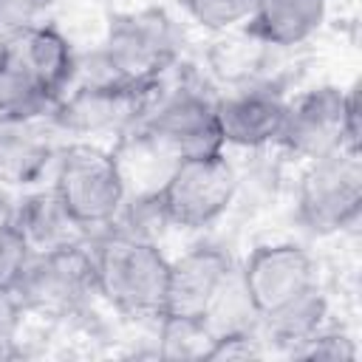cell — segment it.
<instances>
[{"label": "cell", "mask_w": 362, "mask_h": 362, "mask_svg": "<svg viewBox=\"0 0 362 362\" xmlns=\"http://www.w3.org/2000/svg\"><path fill=\"white\" fill-rule=\"evenodd\" d=\"M184 28L161 6H139L110 14L93 62L96 76L133 88H158L181 59ZM85 74V71H82Z\"/></svg>", "instance_id": "obj_1"}, {"label": "cell", "mask_w": 362, "mask_h": 362, "mask_svg": "<svg viewBox=\"0 0 362 362\" xmlns=\"http://www.w3.org/2000/svg\"><path fill=\"white\" fill-rule=\"evenodd\" d=\"M90 255L99 300L133 320L161 317L170 274V255L161 243L105 229L90 238Z\"/></svg>", "instance_id": "obj_2"}, {"label": "cell", "mask_w": 362, "mask_h": 362, "mask_svg": "<svg viewBox=\"0 0 362 362\" xmlns=\"http://www.w3.org/2000/svg\"><path fill=\"white\" fill-rule=\"evenodd\" d=\"M48 184L88 238L110 229L127 198L113 150L96 141H62Z\"/></svg>", "instance_id": "obj_3"}, {"label": "cell", "mask_w": 362, "mask_h": 362, "mask_svg": "<svg viewBox=\"0 0 362 362\" xmlns=\"http://www.w3.org/2000/svg\"><path fill=\"white\" fill-rule=\"evenodd\" d=\"M362 215L359 150L339 147L303 161L294 184V221L311 238H334L356 226Z\"/></svg>", "instance_id": "obj_4"}, {"label": "cell", "mask_w": 362, "mask_h": 362, "mask_svg": "<svg viewBox=\"0 0 362 362\" xmlns=\"http://www.w3.org/2000/svg\"><path fill=\"white\" fill-rule=\"evenodd\" d=\"M294 161H311L339 147L359 150V93L356 85H314L288 96L280 139L274 144Z\"/></svg>", "instance_id": "obj_5"}, {"label": "cell", "mask_w": 362, "mask_h": 362, "mask_svg": "<svg viewBox=\"0 0 362 362\" xmlns=\"http://www.w3.org/2000/svg\"><path fill=\"white\" fill-rule=\"evenodd\" d=\"M153 90L156 88H133L107 76L79 71L74 85L57 99L48 119L65 141L107 144V139L116 141L136 127Z\"/></svg>", "instance_id": "obj_6"}, {"label": "cell", "mask_w": 362, "mask_h": 362, "mask_svg": "<svg viewBox=\"0 0 362 362\" xmlns=\"http://www.w3.org/2000/svg\"><path fill=\"white\" fill-rule=\"evenodd\" d=\"M136 130H141L173 161L223 150L215 93L187 79L175 85L158 82L141 119L136 122Z\"/></svg>", "instance_id": "obj_7"}, {"label": "cell", "mask_w": 362, "mask_h": 362, "mask_svg": "<svg viewBox=\"0 0 362 362\" xmlns=\"http://www.w3.org/2000/svg\"><path fill=\"white\" fill-rule=\"evenodd\" d=\"M25 317L65 320L96 300L90 240L31 252L11 286Z\"/></svg>", "instance_id": "obj_8"}, {"label": "cell", "mask_w": 362, "mask_h": 362, "mask_svg": "<svg viewBox=\"0 0 362 362\" xmlns=\"http://www.w3.org/2000/svg\"><path fill=\"white\" fill-rule=\"evenodd\" d=\"M240 192V173L226 150L181 158L158 187V201L173 229L204 232L218 223Z\"/></svg>", "instance_id": "obj_9"}, {"label": "cell", "mask_w": 362, "mask_h": 362, "mask_svg": "<svg viewBox=\"0 0 362 362\" xmlns=\"http://www.w3.org/2000/svg\"><path fill=\"white\" fill-rule=\"evenodd\" d=\"M240 288L257 314V322L288 303L322 288L317 257L297 240H269L249 249L238 263Z\"/></svg>", "instance_id": "obj_10"}, {"label": "cell", "mask_w": 362, "mask_h": 362, "mask_svg": "<svg viewBox=\"0 0 362 362\" xmlns=\"http://www.w3.org/2000/svg\"><path fill=\"white\" fill-rule=\"evenodd\" d=\"M288 90L269 76H252L215 93L223 150H269L277 144Z\"/></svg>", "instance_id": "obj_11"}, {"label": "cell", "mask_w": 362, "mask_h": 362, "mask_svg": "<svg viewBox=\"0 0 362 362\" xmlns=\"http://www.w3.org/2000/svg\"><path fill=\"white\" fill-rule=\"evenodd\" d=\"M235 272L238 260L218 243H195L178 257H170L167 297L158 320H178L204 328V317Z\"/></svg>", "instance_id": "obj_12"}, {"label": "cell", "mask_w": 362, "mask_h": 362, "mask_svg": "<svg viewBox=\"0 0 362 362\" xmlns=\"http://www.w3.org/2000/svg\"><path fill=\"white\" fill-rule=\"evenodd\" d=\"M0 59L34 79L54 102L74 85L79 74V54L71 37L51 20L3 34Z\"/></svg>", "instance_id": "obj_13"}, {"label": "cell", "mask_w": 362, "mask_h": 362, "mask_svg": "<svg viewBox=\"0 0 362 362\" xmlns=\"http://www.w3.org/2000/svg\"><path fill=\"white\" fill-rule=\"evenodd\" d=\"M62 136L42 119H0V184L8 189H31L48 181Z\"/></svg>", "instance_id": "obj_14"}, {"label": "cell", "mask_w": 362, "mask_h": 362, "mask_svg": "<svg viewBox=\"0 0 362 362\" xmlns=\"http://www.w3.org/2000/svg\"><path fill=\"white\" fill-rule=\"evenodd\" d=\"M328 11V0H257L243 31L272 51H294L325 28Z\"/></svg>", "instance_id": "obj_15"}, {"label": "cell", "mask_w": 362, "mask_h": 362, "mask_svg": "<svg viewBox=\"0 0 362 362\" xmlns=\"http://www.w3.org/2000/svg\"><path fill=\"white\" fill-rule=\"evenodd\" d=\"M14 226L23 232L31 252L90 240L88 232L68 215V209L62 206V201L57 198L51 184L31 187V189H25V195L17 198Z\"/></svg>", "instance_id": "obj_16"}, {"label": "cell", "mask_w": 362, "mask_h": 362, "mask_svg": "<svg viewBox=\"0 0 362 362\" xmlns=\"http://www.w3.org/2000/svg\"><path fill=\"white\" fill-rule=\"evenodd\" d=\"M322 325H328V297L322 288H314L311 294L288 303L286 308L263 317L257 322V334L263 345L283 348L294 354L303 342H308Z\"/></svg>", "instance_id": "obj_17"}, {"label": "cell", "mask_w": 362, "mask_h": 362, "mask_svg": "<svg viewBox=\"0 0 362 362\" xmlns=\"http://www.w3.org/2000/svg\"><path fill=\"white\" fill-rule=\"evenodd\" d=\"M54 105L57 102L34 79L0 59V119H42Z\"/></svg>", "instance_id": "obj_18"}, {"label": "cell", "mask_w": 362, "mask_h": 362, "mask_svg": "<svg viewBox=\"0 0 362 362\" xmlns=\"http://www.w3.org/2000/svg\"><path fill=\"white\" fill-rule=\"evenodd\" d=\"M257 0H181L184 17L215 37L238 34L249 25Z\"/></svg>", "instance_id": "obj_19"}, {"label": "cell", "mask_w": 362, "mask_h": 362, "mask_svg": "<svg viewBox=\"0 0 362 362\" xmlns=\"http://www.w3.org/2000/svg\"><path fill=\"white\" fill-rule=\"evenodd\" d=\"M291 356H305V359H354L356 356V345L354 339L339 331V328H331V325H322L308 342H303Z\"/></svg>", "instance_id": "obj_20"}, {"label": "cell", "mask_w": 362, "mask_h": 362, "mask_svg": "<svg viewBox=\"0 0 362 362\" xmlns=\"http://www.w3.org/2000/svg\"><path fill=\"white\" fill-rule=\"evenodd\" d=\"M28 255H31V246L23 238V232L14 223L0 226V288L14 286V280L20 277Z\"/></svg>", "instance_id": "obj_21"}, {"label": "cell", "mask_w": 362, "mask_h": 362, "mask_svg": "<svg viewBox=\"0 0 362 362\" xmlns=\"http://www.w3.org/2000/svg\"><path fill=\"white\" fill-rule=\"evenodd\" d=\"M57 0H0V34L48 20Z\"/></svg>", "instance_id": "obj_22"}, {"label": "cell", "mask_w": 362, "mask_h": 362, "mask_svg": "<svg viewBox=\"0 0 362 362\" xmlns=\"http://www.w3.org/2000/svg\"><path fill=\"white\" fill-rule=\"evenodd\" d=\"M25 320L23 305L17 303L11 288H0V356L8 354V345L17 339V331Z\"/></svg>", "instance_id": "obj_23"}, {"label": "cell", "mask_w": 362, "mask_h": 362, "mask_svg": "<svg viewBox=\"0 0 362 362\" xmlns=\"http://www.w3.org/2000/svg\"><path fill=\"white\" fill-rule=\"evenodd\" d=\"M14 212H17V198H14V192L0 184V226L14 223Z\"/></svg>", "instance_id": "obj_24"}, {"label": "cell", "mask_w": 362, "mask_h": 362, "mask_svg": "<svg viewBox=\"0 0 362 362\" xmlns=\"http://www.w3.org/2000/svg\"><path fill=\"white\" fill-rule=\"evenodd\" d=\"M0 54H3V34H0Z\"/></svg>", "instance_id": "obj_25"}, {"label": "cell", "mask_w": 362, "mask_h": 362, "mask_svg": "<svg viewBox=\"0 0 362 362\" xmlns=\"http://www.w3.org/2000/svg\"><path fill=\"white\" fill-rule=\"evenodd\" d=\"M328 3H334V0H328Z\"/></svg>", "instance_id": "obj_26"}]
</instances>
